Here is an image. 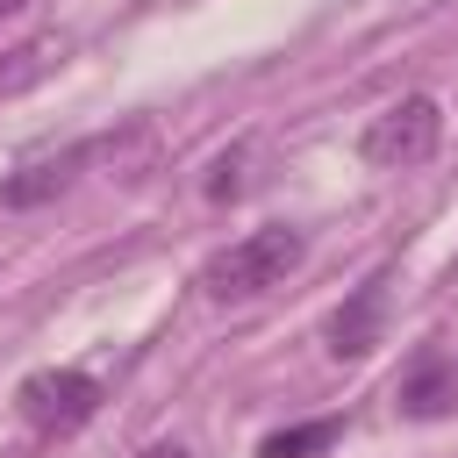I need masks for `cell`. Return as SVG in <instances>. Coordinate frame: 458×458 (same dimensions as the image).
Returning <instances> with one entry per match:
<instances>
[{"instance_id":"obj_1","label":"cell","mask_w":458,"mask_h":458,"mask_svg":"<svg viewBox=\"0 0 458 458\" xmlns=\"http://www.w3.org/2000/svg\"><path fill=\"white\" fill-rule=\"evenodd\" d=\"M301 258H308V236H301L293 222H265V229H250V236L222 243V250L200 265V293H208V301H222V308L258 301V293L286 286V279L301 272Z\"/></svg>"},{"instance_id":"obj_2","label":"cell","mask_w":458,"mask_h":458,"mask_svg":"<svg viewBox=\"0 0 458 458\" xmlns=\"http://www.w3.org/2000/svg\"><path fill=\"white\" fill-rule=\"evenodd\" d=\"M437 143H444V107H437L429 93H408V100L379 107V114L365 122V136H358L365 165H386V172L429 165V157H437Z\"/></svg>"},{"instance_id":"obj_3","label":"cell","mask_w":458,"mask_h":458,"mask_svg":"<svg viewBox=\"0 0 458 458\" xmlns=\"http://www.w3.org/2000/svg\"><path fill=\"white\" fill-rule=\"evenodd\" d=\"M14 415L36 429V437H72L100 415V379L79 372V365H50V372H29L14 386Z\"/></svg>"},{"instance_id":"obj_4","label":"cell","mask_w":458,"mask_h":458,"mask_svg":"<svg viewBox=\"0 0 458 458\" xmlns=\"http://www.w3.org/2000/svg\"><path fill=\"white\" fill-rule=\"evenodd\" d=\"M79 165H93V143H64V150L21 157V165L0 179V200H7V208H43V200H57V193L79 179Z\"/></svg>"},{"instance_id":"obj_5","label":"cell","mask_w":458,"mask_h":458,"mask_svg":"<svg viewBox=\"0 0 458 458\" xmlns=\"http://www.w3.org/2000/svg\"><path fill=\"white\" fill-rule=\"evenodd\" d=\"M394 401H401V415H415V422H437V415H451L458 408V358L451 351H415V365L401 372V386H394Z\"/></svg>"},{"instance_id":"obj_6","label":"cell","mask_w":458,"mask_h":458,"mask_svg":"<svg viewBox=\"0 0 458 458\" xmlns=\"http://www.w3.org/2000/svg\"><path fill=\"white\" fill-rule=\"evenodd\" d=\"M379 315H386V272H372L336 315H329V358H365L379 344Z\"/></svg>"},{"instance_id":"obj_7","label":"cell","mask_w":458,"mask_h":458,"mask_svg":"<svg viewBox=\"0 0 458 458\" xmlns=\"http://www.w3.org/2000/svg\"><path fill=\"white\" fill-rule=\"evenodd\" d=\"M336 437H344V422H336V415H315V422L272 429V437L258 444V458H322V451H329Z\"/></svg>"},{"instance_id":"obj_8","label":"cell","mask_w":458,"mask_h":458,"mask_svg":"<svg viewBox=\"0 0 458 458\" xmlns=\"http://www.w3.org/2000/svg\"><path fill=\"white\" fill-rule=\"evenodd\" d=\"M57 57H64V43H57V36H43V43H21V50H14V64L0 72V93H14V86H29V79H43Z\"/></svg>"},{"instance_id":"obj_9","label":"cell","mask_w":458,"mask_h":458,"mask_svg":"<svg viewBox=\"0 0 458 458\" xmlns=\"http://www.w3.org/2000/svg\"><path fill=\"white\" fill-rule=\"evenodd\" d=\"M236 165H243V150H222V157H215V179H208V200H229V193L243 186V179H236Z\"/></svg>"},{"instance_id":"obj_10","label":"cell","mask_w":458,"mask_h":458,"mask_svg":"<svg viewBox=\"0 0 458 458\" xmlns=\"http://www.w3.org/2000/svg\"><path fill=\"white\" fill-rule=\"evenodd\" d=\"M136 458H186L179 444H150V451H136Z\"/></svg>"},{"instance_id":"obj_11","label":"cell","mask_w":458,"mask_h":458,"mask_svg":"<svg viewBox=\"0 0 458 458\" xmlns=\"http://www.w3.org/2000/svg\"><path fill=\"white\" fill-rule=\"evenodd\" d=\"M21 7H29V0H0V21H7V14H21Z\"/></svg>"}]
</instances>
